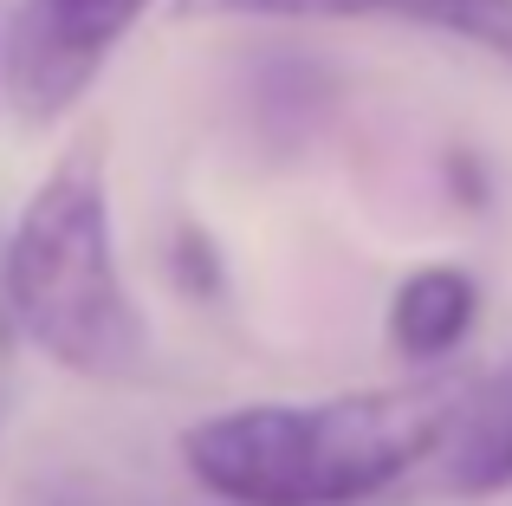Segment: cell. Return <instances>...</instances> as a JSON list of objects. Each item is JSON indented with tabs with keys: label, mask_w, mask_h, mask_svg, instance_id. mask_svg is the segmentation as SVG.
I'll list each match as a JSON object with an SVG mask.
<instances>
[{
	"label": "cell",
	"mask_w": 512,
	"mask_h": 506,
	"mask_svg": "<svg viewBox=\"0 0 512 506\" xmlns=\"http://www.w3.org/2000/svg\"><path fill=\"white\" fill-rule=\"evenodd\" d=\"M454 383L331 403H253L182 435V461L234 506H357L435 461Z\"/></svg>",
	"instance_id": "obj_1"
},
{
	"label": "cell",
	"mask_w": 512,
	"mask_h": 506,
	"mask_svg": "<svg viewBox=\"0 0 512 506\" xmlns=\"http://www.w3.org/2000/svg\"><path fill=\"white\" fill-rule=\"evenodd\" d=\"M7 312L59 370L85 383H137L150 370V318L137 312L111 241V189L98 143L52 163L7 234Z\"/></svg>",
	"instance_id": "obj_2"
},
{
	"label": "cell",
	"mask_w": 512,
	"mask_h": 506,
	"mask_svg": "<svg viewBox=\"0 0 512 506\" xmlns=\"http://www.w3.org/2000/svg\"><path fill=\"white\" fill-rule=\"evenodd\" d=\"M150 0H26L20 26H13V65L7 85L26 124H52L65 117L98 65L117 52V39L143 20Z\"/></svg>",
	"instance_id": "obj_3"
},
{
	"label": "cell",
	"mask_w": 512,
	"mask_h": 506,
	"mask_svg": "<svg viewBox=\"0 0 512 506\" xmlns=\"http://www.w3.org/2000/svg\"><path fill=\"white\" fill-rule=\"evenodd\" d=\"M182 20H396L480 46L512 72V0H175Z\"/></svg>",
	"instance_id": "obj_4"
},
{
	"label": "cell",
	"mask_w": 512,
	"mask_h": 506,
	"mask_svg": "<svg viewBox=\"0 0 512 506\" xmlns=\"http://www.w3.org/2000/svg\"><path fill=\"white\" fill-rule=\"evenodd\" d=\"M435 468L454 500H493L512 487V357L480 383L454 390Z\"/></svg>",
	"instance_id": "obj_5"
},
{
	"label": "cell",
	"mask_w": 512,
	"mask_h": 506,
	"mask_svg": "<svg viewBox=\"0 0 512 506\" xmlns=\"http://www.w3.org/2000/svg\"><path fill=\"white\" fill-rule=\"evenodd\" d=\"M474 312H480V286L461 266H422L389 299V338L409 357H441L467 338Z\"/></svg>",
	"instance_id": "obj_6"
},
{
	"label": "cell",
	"mask_w": 512,
	"mask_h": 506,
	"mask_svg": "<svg viewBox=\"0 0 512 506\" xmlns=\"http://www.w3.org/2000/svg\"><path fill=\"white\" fill-rule=\"evenodd\" d=\"M253 98H260L253 104V124H260L266 137L299 143V137H312L318 117H325L331 78H325V65H312V59H273L253 78Z\"/></svg>",
	"instance_id": "obj_7"
},
{
	"label": "cell",
	"mask_w": 512,
	"mask_h": 506,
	"mask_svg": "<svg viewBox=\"0 0 512 506\" xmlns=\"http://www.w3.org/2000/svg\"><path fill=\"white\" fill-rule=\"evenodd\" d=\"M182 260H188V292H214V286H221L214 253H208V241H201L195 228H182Z\"/></svg>",
	"instance_id": "obj_8"
}]
</instances>
